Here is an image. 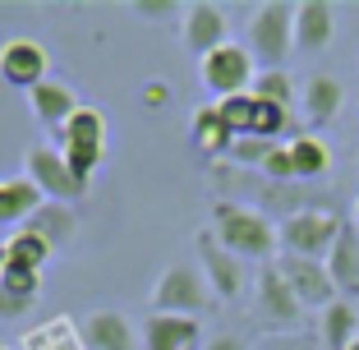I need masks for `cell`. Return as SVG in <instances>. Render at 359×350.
<instances>
[{
	"mask_svg": "<svg viewBox=\"0 0 359 350\" xmlns=\"http://www.w3.org/2000/svg\"><path fill=\"white\" fill-rule=\"evenodd\" d=\"M217 240L231 249L235 258L244 263H272L281 240H276V222L258 208H240V203H212V226H208Z\"/></svg>",
	"mask_w": 359,
	"mask_h": 350,
	"instance_id": "1",
	"label": "cell"
},
{
	"mask_svg": "<svg viewBox=\"0 0 359 350\" xmlns=\"http://www.w3.org/2000/svg\"><path fill=\"white\" fill-rule=\"evenodd\" d=\"M148 304H152V314L203 318V314H212L222 299L212 295V286H208V276H203L198 263H166L157 272V286H152Z\"/></svg>",
	"mask_w": 359,
	"mask_h": 350,
	"instance_id": "2",
	"label": "cell"
},
{
	"mask_svg": "<svg viewBox=\"0 0 359 350\" xmlns=\"http://www.w3.org/2000/svg\"><path fill=\"white\" fill-rule=\"evenodd\" d=\"M244 46L258 60V69H285V60L295 51V5L290 0L258 5L244 28Z\"/></svg>",
	"mask_w": 359,
	"mask_h": 350,
	"instance_id": "3",
	"label": "cell"
},
{
	"mask_svg": "<svg viewBox=\"0 0 359 350\" xmlns=\"http://www.w3.org/2000/svg\"><path fill=\"white\" fill-rule=\"evenodd\" d=\"M341 226L346 222L332 208H304V213L276 222V240H281V254H290V258H318V263H327Z\"/></svg>",
	"mask_w": 359,
	"mask_h": 350,
	"instance_id": "4",
	"label": "cell"
},
{
	"mask_svg": "<svg viewBox=\"0 0 359 350\" xmlns=\"http://www.w3.org/2000/svg\"><path fill=\"white\" fill-rule=\"evenodd\" d=\"M198 79L217 102L226 97H240V93H254V79H258V60L249 55V46L240 42H226L222 51H212L198 60Z\"/></svg>",
	"mask_w": 359,
	"mask_h": 350,
	"instance_id": "5",
	"label": "cell"
},
{
	"mask_svg": "<svg viewBox=\"0 0 359 350\" xmlns=\"http://www.w3.org/2000/svg\"><path fill=\"white\" fill-rule=\"evenodd\" d=\"M23 175L42 189L46 203H74V198H83V194H88V184L69 170L65 152L60 148H46V143H32V148L23 152Z\"/></svg>",
	"mask_w": 359,
	"mask_h": 350,
	"instance_id": "6",
	"label": "cell"
},
{
	"mask_svg": "<svg viewBox=\"0 0 359 350\" xmlns=\"http://www.w3.org/2000/svg\"><path fill=\"white\" fill-rule=\"evenodd\" d=\"M180 42H184V51L189 55H212L222 51L226 42H231V23H226V10L222 5H212V0H194V5H184V14H180Z\"/></svg>",
	"mask_w": 359,
	"mask_h": 350,
	"instance_id": "7",
	"label": "cell"
},
{
	"mask_svg": "<svg viewBox=\"0 0 359 350\" xmlns=\"http://www.w3.org/2000/svg\"><path fill=\"white\" fill-rule=\"evenodd\" d=\"M194 249H198V267L208 276V286L217 299H240L244 295V258H235L212 231L194 235Z\"/></svg>",
	"mask_w": 359,
	"mask_h": 350,
	"instance_id": "8",
	"label": "cell"
},
{
	"mask_svg": "<svg viewBox=\"0 0 359 350\" xmlns=\"http://www.w3.org/2000/svg\"><path fill=\"white\" fill-rule=\"evenodd\" d=\"M276 267H281V276H285V286L295 290V299L304 309H323L327 304H337L341 299V290H337V281H332V272H327V263H318V258H290V254H281L276 258Z\"/></svg>",
	"mask_w": 359,
	"mask_h": 350,
	"instance_id": "9",
	"label": "cell"
},
{
	"mask_svg": "<svg viewBox=\"0 0 359 350\" xmlns=\"http://www.w3.org/2000/svg\"><path fill=\"white\" fill-rule=\"evenodd\" d=\"M0 79L23 88V93L46 83V79H51V55H46V46L32 42V37H10V42L0 46Z\"/></svg>",
	"mask_w": 359,
	"mask_h": 350,
	"instance_id": "10",
	"label": "cell"
},
{
	"mask_svg": "<svg viewBox=\"0 0 359 350\" xmlns=\"http://www.w3.org/2000/svg\"><path fill=\"white\" fill-rule=\"evenodd\" d=\"M79 341H83L88 350H143L138 328L125 314H116V309H93V314H83V318H79Z\"/></svg>",
	"mask_w": 359,
	"mask_h": 350,
	"instance_id": "11",
	"label": "cell"
},
{
	"mask_svg": "<svg viewBox=\"0 0 359 350\" xmlns=\"http://www.w3.org/2000/svg\"><path fill=\"white\" fill-rule=\"evenodd\" d=\"M254 299H258L263 323H272V328H295V323L304 318V304L295 299V290L285 286V276H281V267H276V263H267L263 272H258Z\"/></svg>",
	"mask_w": 359,
	"mask_h": 350,
	"instance_id": "12",
	"label": "cell"
},
{
	"mask_svg": "<svg viewBox=\"0 0 359 350\" xmlns=\"http://www.w3.org/2000/svg\"><path fill=\"white\" fill-rule=\"evenodd\" d=\"M143 350H203V323L198 318H180V314H148L143 328Z\"/></svg>",
	"mask_w": 359,
	"mask_h": 350,
	"instance_id": "13",
	"label": "cell"
},
{
	"mask_svg": "<svg viewBox=\"0 0 359 350\" xmlns=\"http://www.w3.org/2000/svg\"><path fill=\"white\" fill-rule=\"evenodd\" d=\"M332 37H337V5H327V0L295 5V51L318 55L332 46Z\"/></svg>",
	"mask_w": 359,
	"mask_h": 350,
	"instance_id": "14",
	"label": "cell"
},
{
	"mask_svg": "<svg viewBox=\"0 0 359 350\" xmlns=\"http://www.w3.org/2000/svg\"><path fill=\"white\" fill-rule=\"evenodd\" d=\"M299 107H304V120L313 129L332 125V120L341 116V107H346V88H341V79L332 74H309L304 88H299Z\"/></svg>",
	"mask_w": 359,
	"mask_h": 350,
	"instance_id": "15",
	"label": "cell"
},
{
	"mask_svg": "<svg viewBox=\"0 0 359 350\" xmlns=\"http://www.w3.org/2000/svg\"><path fill=\"white\" fill-rule=\"evenodd\" d=\"M28 111L42 120L46 129H55V134H60V129L69 125V116L79 111V93L69 83H60V79H46V83H37L28 93Z\"/></svg>",
	"mask_w": 359,
	"mask_h": 350,
	"instance_id": "16",
	"label": "cell"
},
{
	"mask_svg": "<svg viewBox=\"0 0 359 350\" xmlns=\"http://www.w3.org/2000/svg\"><path fill=\"white\" fill-rule=\"evenodd\" d=\"M189 143H194V152H198V157H208V161L231 157L235 134H231V125L222 120L217 102H212V107H198V111H194V120H189Z\"/></svg>",
	"mask_w": 359,
	"mask_h": 350,
	"instance_id": "17",
	"label": "cell"
},
{
	"mask_svg": "<svg viewBox=\"0 0 359 350\" xmlns=\"http://www.w3.org/2000/svg\"><path fill=\"white\" fill-rule=\"evenodd\" d=\"M23 231L42 235L55 254H60V249H69V244H74V235H79V213L69 208V203H42V208L23 222Z\"/></svg>",
	"mask_w": 359,
	"mask_h": 350,
	"instance_id": "18",
	"label": "cell"
},
{
	"mask_svg": "<svg viewBox=\"0 0 359 350\" xmlns=\"http://www.w3.org/2000/svg\"><path fill=\"white\" fill-rule=\"evenodd\" d=\"M359 341V304L346 295L318 314V350H350Z\"/></svg>",
	"mask_w": 359,
	"mask_h": 350,
	"instance_id": "19",
	"label": "cell"
},
{
	"mask_svg": "<svg viewBox=\"0 0 359 350\" xmlns=\"http://www.w3.org/2000/svg\"><path fill=\"white\" fill-rule=\"evenodd\" d=\"M327 272H332V281H337V290L359 295V226L355 222L341 226L337 244H332V254H327Z\"/></svg>",
	"mask_w": 359,
	"mask_h": 350,
	"instance_id": "20",
	"label": "cell"
},
{
	"mask_svg": "<svg viewBox=\"0 0 359 350\" xmlns=\"http://www.w3.org/2000/svg\"><path fill=\"white\" fill-rule=\"evenodd\" d=\"M42 189L28 180V175H14V180H0V226H19L28 222L37 208H42Z\"/></svg>",
	"mask_w": 359,
	"mask_h": 350,
	"instance_id": "21",
	"label": "cell"
},
{
	"mask_svg": "<svg viewBox=\"0 0 359 350\" xmlns=\"http://www.w3.org/2000/svg\"><path fill=\"white\" fill-rule=\"evenodd\" d=\"M285 148H290V166H295V180L299 184L323 180V175L332 170V148L318 134H295Z\"/></svg>",
	"mask_w": 359,
	"mask_h": 350,
	"instance_id": "22",
	"label": "cell"
},
{
	"mask_svg": "<svg viewBox=\"0 0 359 350\" xmlns=\"http://www.w3.org/2000/svg\"><path fill=\"white\" fill-rule=\"evenodd\" d=\"M74 143V148H106V116L97 107H79L69 116V125L60 129V148Z\"/></svg>",
	"mask_w": 359,
	"mask_h": 350,
	"instance_id": "23",
	"label": "cell"
},
{
	"mask_svg": "<svg viewBox=\"0 0 359 350\" xmlns=\"http://www.w3.org/2000/svg\"><path fill=\"white\" fill-rule=\"evenodd\" d=\"M254 97H263V102H272V107H285V111H290L299 102V88H295V79L285 74V69H258Z\"/></svg>",
	"mask_w": 359,
	"mask_h": 350,
	"instance_id": "24",
	"label": "cell"
},
{
	"mask_svg": "<svg viewBox=\"0 0 359 350\" xmlns=\"http://www.w3.org/2000/svg\"><path fill=\"white\" fill-rule=\"evenodd\" d=\"M5 249H10V258L14 263H23V267H37V272H42L46 263H51V244L42 240V235H32V231H14L10 240H5Z\"/></svg>",
	"mask_w": 359,
	"mask_h": 350,
	"instance_id": "25",
	"label": "cell"
},
{
	"mask_svg": "<svg viewBox=\"0 0 359 350\" xmlns=\"http://www.w3.org/2000/svg\"><path fill=\"white\" fill-rule=\"evenodd\" d=\"M0 286L10 290V295L19 299H37V290H42V272L37 267H23V263H5V272H0Z\"/></svg>",
	"mask_w": 359,
	"mask_h": 350,
	"instance_id": "26",
	"label": "cell"
},
{
	"mask_svg": "<svg viewBox=\"0 0 359 350\" xmlns=\"http://www.w3.org/2000/svg\"><path fill=\"white\" fill-rule=\"evenodd\" d=\"M217 111H222V120L231 125V134L244 138V134H249V125H254V93L226 97V102H217Z\"/></svg>",
	"mask_w": 359,
	"mask_h": 350,
	"instance_id": "27",
	"label": "cell"
},
{
	"mask_svg": "<svg viewBox=\"0 0 359 350\" xmlns=\"http://www.w3.org/2000/svg\"><path fill=\"white\" fill-rule=\"evenodd\" d=\"M272 148H276V143H267V138H235L231 161H235V166H254V170H263V161L272 157Z\"/></svg>",
	"mask_w": 359,
	"mask_h": 350,
	"instance_id": "28",
	"label": "cell"
},
{
	"mask_svg": "<svg viewBox=\"0 0 359 350\" xmlns=\"http://www.w3.org/2000/svg\"><path fill=\"white\" fill-rule=\"evenodd\" d=\"M129 10L138 19H170V14H184V5H175V0H134Z\"/></svg>",
	"mask_w": 359,
	"mask_h": 350,
	"instance_id": "29",
	"label": "cell"
},
{
	"mask_svg": "<svg viewBox=\"0 0 359 350\" xmlns=\"http://www.w3.org/2000/svg\"><path fill=\"white\" fill-rule=\"evenodd\" d=\"M28 309H32V299H19V295H10V290L0 286V318H19Z\"/></svg>",
	"mask_w": 359,
	"mask_h": 350,
	"instance_id": "30",
	"label": "cell"
},
{
	"mask_svg": "<svg viewBox=\"0 0 359 350\" xmlns=\"http://www.w3.org/2000/svg\"><path fill=\"white\" fill-rule=\"evenodd\" d=\"M203 350H249V341H244L240 332H217V337H208Z\"/></svg>",
	"mask_w": 359,
	"mask_h": 350,
	"instance_id": "31",
	"label": "cell"
},
{
	"mask_svg": "<svg viewBox=\"0 0 359 350\" xmlns=\"http://www.w3.org/2000/svg\"><path fill=\"white\" fill-rule=\"evenodd\" d=\"M166 102H170V88L161 79H148L143 83V107H166Z\"/></svg>",
	"mask_w": 359,
	"mask_h": 350,
	"instance_id": "32",
	"label": "cell"
},
{
	"mask_svg": "<svg viewBox=\"0 0 359 350\" xmlns=\"http://www.w3.org/2000/svg\"><path fill=\"white\" fill-rule=\"evenodd\" d=\"M263 350H313L304 337H276V341H267Z\"/></svg>",
	"mask_w": 359,
	"mask_h": 350,
	"instance_id": "33",
	"label": "cell"
},
{
	"mask_svg": "<svg viewBox=\"0 0 359 350\" xmlns=\"http://www.w3.org/2000/svg\"><path fill=\"white\" fill-rule=\"evenodd\" d=\"M5 263H10V249H5V240H0V272H5Z\"/></svg>",
	"mask_w": 359,
	"mask_h": 350,
	"instance_id": "34",
	"label": "cell"
},
{
	"mask_svg": "<svg viewBox=\"0 0 359 350\" xmlns=\"http://www.w3.org/2000/svg\"><path fill=\"white\" fill-rule=\"evenodd\" d=\"M355 226H359V198H355Z\"/></svg>",
	"mask_w": 359,
	"mask_h": 350,
	"instance_id": "35",
	"label": "cell"
},
{
	"mask_svg": "<svg viewBox=\"0 0 359 350\" xmlns=\"http://www.w3.org/2000/svg\"><path fill=\"white\" fill-rule=\"evenodd\" d=\"M350 350H359V341H355V346H350Z\"/></svg>",
	"mask_w": 359,
	"mask_h": 350,
	"instance_id": "36",
	"label": "cell"
}]
</instances>
